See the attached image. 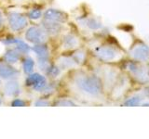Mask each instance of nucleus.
Returning a JSON list of instances; mask_svg holds the SVG:
<instances>
[{
    "label": "nucleus",
    "mask_w": 149,
    "mask_h": 139,
    "mask_svg": "<svg viewBox=\"0 0 149 139\" xmlns=\"http://www.w3.org/2000/svg\"><path fill=\"white\" fill-rule=\"evenodd\" d=\"M5 60L8 63H16L19 59V54L14 50H8L4 56Z\"/></svg>",
    "instance_id": "14"
},
{
    "label": "nucleus",
    "mask_w": 149,
    "mask_h": 139,
    "mask_svg": "<svg viewBox=\"0 0 149 139\" xmlns=\"http://www.w3.org/2000/svg\"><path fill=\"white\" fill-rule=\"evenodd\" d=\"M130 56L138 61H144L149 58V47L143 44H138L130 50Z\"/></svg>",
    "instance_id": "6"
},
{
    "label": "nucleus",
    "mask_w": 149,
    "mask_h": 139,
    "mask_svg": "<svg viewBox=\"0 0 149 139\" xmlns=\"http://www.w3.org/2000/svg\"><path fill=\"white\" fill-rule=\"evenodd\" d=\"M73 59L74 60V62L76 63H82L84 61V59H85V54H84L82 51H77L74 54L73 56Z\"/></svg>",
    "instance_id": "20"
},
{
    "label": "nucleus",
    "mask_w": 149,
    "mask_h": 139,
    "mask_svg": "<svg viewBox=\"0 0 149 139\" xmlns=\"http://www.w3.org/2000/svg\"><path fill=\"white\" fill-rule=\"evenodd\" d=\"M34 51L36 53L37 57L39 59V63H44L48 61V58H49V49L46 45H36L34 47Z\"/></svg>",
    "instance_id": "10"
},
{
    "label": "nucleus",
    "mask_w": 149,
    "mask_h": 139,
    "mask_svg": "<svg viewBox=\"0 0 149 139\" xmlns=\"http://www.w3.org/2000/svg\"><path fill=\"white\" fill-rule=\"evenodd\" d=\"M129 72L132 74V76L137 81L143 83H146L149 82V73L147 70L135 62H130L128 65Z\"/></svg>",
    "instance_id": "3"
},
{
    "label": "nucleus",
    "mask_w": 149,
    "mask_h": 139,
    "mask_svg": "<svg viewBox=\"0 0 149 139\" xmlns=\"http://www.w3.org/2000/svg\"><path fill=\"white\" fill-rule=\"evenodd\" d=\"M144 94L146 95V96H149V88H146V89L144 90Z\"/></svg>",
    "instance_id": "27"
},
{
    "label": "nucleus",
    "mask_w": 149,
    "mask_h": 139,
    "mask_svg": "<svg viewBox=\"0 0 149 139\" xmlns=\"http://www.w3.org/2000/svg\"><path fill=\"white\" fill-rule=\"evenodd\" d=\"M59 106H76V104L74 102L70 101V100H61L60 102H58Z\"/></svg>",
    "instance_id": "23"
},
{
    "label": "nucleus",
    "mask_w": 149,
    "mask_h": 139,
    "mask_svg": "<svg viewBox=\"0 0 149 139\" xmlns=\"http://www.w3.org/2000/svg\"><path fill=\"white\" fill-rule=\"evenodd\" d=\"M36 106H48L49 103L47 101H43V100H39V101H37L36 102Z\"/></svg>",
    "instance_id": "25"
},
{
    "label": "nucleus",
    "mask_w": 149,
    "mask_h": 139,
    "mask_svg": "<svg viewBox=\"0 0 149 139\" xmlns=\"http://www.w3.org/2000/svg\"><path fill=\"white\" fill-rule=\"evenodd\" d=\"M60 63H61V66L63 68H70V67H73L76 62L72 58H63L60 59Z\"/></svg>",
    "instance_id": "17"
},
{
    "label": "nucleus",
    "mask_w": 149,
    "mask_h": 139,
    "mask_svg": "<svg viewBox=\"0 0 149 139\" xmlns=\"http://www.w3.org/2000/svg\"><path fill=\"white\" fill-rule=\"evenodd\" d=\"M141 97L139 96H132V98L128 99L127 101L125 102V105L126 106H138L140 103H141Z\"/></svg>",
    "instance_id": "18"
},
{
    "label": "nucleus",
    "mask_w": 149,
    "mask_h": 139,
    "mask_svg": "<svg viewBox=\"0 0 149 139\" xmlns=\"http://www.w3.org/2000/svg\"><path fill=\"white\" fill-rule=\"evenodd\" d=\"M25 38L33 44H43L48 39L45 30L39 27H31L27 30Z\"/></svg>",
    "instance_id": "2"
},
{
    "label": "nucleus",
    "mask_w": 149,
    "mask_h": 139,
    "mask_svg": "<svg viewBox=\"0 0 149 139\" xmlns=\"http://www.w3.org/2000/svg\"><path fill=\"white\" fill-rule=\"evenodd\" d=\"M63 47L66 49H71L76 47V46L78 45V41L77 39V37H74L72 34H67L63 37Z\"/></svg>",
    "instance_id": "13"
},
{
    "label": "nucleus",
    "mask_w": 149,
    "mask_h": 139,
    "mask_svg": "<svg viewBox=\"0 0 149 139\" xmlns=\"http://www.w3.org/2000/svg\"><path fill=\"white\" fill-rule=\"evenodd\" d=\"M18 74V72L15 69L9 66L6 62L0 61V76L5 79L15 77Z\"/></svg>",
    "instance_id": "9"
},
{
    "label": "nucleus",
    "mask_w": 149,
    "mask_h": 139,
    "mask_svg": "<svg viewBox=\"0 0 149 139\" xmlns=\"http://www.w3.org/2000/svg\"><path fill=\"white\" fill-rule=\"evenodd\" d=\"M9 26L14 31H20L27 25V19L20 13L13 12L8 15Z\"/></svg>",
    "instance_id": "5"
},
{
    "label": "nucleus",
    "mask_w": 149,
    "mask_h": 139,
    "mask_svg": "<svg viewBox=\"0 0 149 139\" xmlns=\"http://www.w3.org/2000/svg\"><path fill=\"white\" fill-rule=\"evenodd\" d=\"M2 103V100H1V98H0V104H1Z\"/></svg>",
    "instance_id": "28"
},
{
    "label": "nucleus",
    "mask_w": 149,
    "mask_h": 139,
    "mask_svg": "<svg viewBox=\"0 0 149 139\" xmlns=\"http://www.w3.org/2000/svg\"><path fill=\"white\" fill-rule=\"evenodd\" d=\"M0 83H1V82H0Z\"/></svg>",
    "instance_id": "29"
},
{
    "label": "nucleus",
    "mask_w": 149,
    "mask_h": 139,
    "mask_svg": "<svg viewBox=\"0 0 149 139\" xmlns=\"http://www.w3.org/2000/svg\"><path fill=\"white\" fill-rule=\"evenodd\" d=\"M26 85L33 86L36 90H41L46 86V79L38 73L32 74L26 78Z\"/></svg>",
    "instance_id": "7"
},
{
    "label": "nucleus",
    "mask_w": 149,
    "mask_h": 139,
    "mask_svg": "<svg viewBox=\"0 0 149 139\" xmlns=\"http://www.w3.org/2000/svg\"><path fill=\"white\" fill-rule=\"evenodd\" d=\"M11 105L14 106V107H19V106H24V102H23L22 100H20V99H15L14 101L11 102Z\"/></svg>",
    "instance_id": "24"
},
{
    "label": "nucleus",
    "mask_w": 149,
    "mask_h": 139,
    "mask_svg": "<svg viewBox=\"0 0 149 139\" xmlns=\"http://www.w3.org/2000/svg\"><path fill=\"white\" fill-rule=\"evenodd\" d=\"M85 24L90 28V29L92 30H97V29H100L102 27L101 22H99L95 19H88V20L85 21Z\"/></svg>",
    "instance_id": "15"
},
{
    "label": "nucleus",
    "mask_w": 149,
    "mask_h": 139,
    "mask_svg": "<svg viewBox=\"0 0 149 139\" xmlns=\"http://www.w3.org/2000/svg\"><path fill=\"white\" fill-rule=\"evenodd\" d=\"M29 17L33 20H37L41 17V11L39 9H33V10L29 13Z\"/></svg>",
    "instance_id": "21"
},
{
    "label": "nucleus",
    "mask_w": 149,
    "mask_h": 139,
    "mask_svg": "<svg viewBox=\"0 0 149 139\" xmlns=\"http://www.w3.org/2000/svg\"><path fill=\"white\" fill-rule=\"evenodd\" d=\"M43 24H44L45 30L48 32H49V34H58V32L61 31V29H62V26H61L60 22L45 20L44 22H43Z\"/></svg>",
    "instance_id": "12"
},
{
    "label": "nucleus",
    "mask_w": 149,
    "mask_h": 139,
    "mask_svg": "<svg viewBox=\"0 0 149 139\" xmlns=\"http://www.w3.org/2000/svg\"><path fill=\"white\" fill-rule=\"evenodd\" d=\"M45 20L56 21V22H64L67 20V15L64 12L58 10V9L50 8L44 13Z\"/></svg>",
    "instance_id": "8"
},
{
    "label": "nucleus",
    "mask_w": 149,
    "mask_h": 139,
    "mask_svg": "<svg viewBox=\"0 0 149 139\" xmlns=\"http://www.w3.org/2000/svg\"><path fill=\"white\" fill-rule=\"evenodd\" d=\"M77 85L84 92L92 96H98L102 92V82L94 75L80 76L77 80Z\"/></svg>",
    "instance_id": "1"
},
{
    "label": "nucleus",
    "mask_w": 149,
    "mask_h": 139,
    "mask_svg": "<svg viewBox=\"0 0 149 139\" xmlns=\"http://www.w3.org/2000/svg\"><path fill=\"white\" fill-rule=\"evenodd\" d=\"M35 66V63H34V60H33L31 58H27L24 61H23V70L26 73H30L32 72L33 69H34Z\"/></svg>",
    "instance_id": "16"
},
{
    "label": "nucleus",
    "mask_w": 149,
    "mask_h": 139,
    "mask_svg": "<svg viewBox=\"0 0 149 139\" xmlns=\"http://www.w3.org/2000/svg\"><path fill=\"white\" fill-rule=\"evenodd\" d=\"M2 25H3V17H2L1 12H0V28L2 27Z\"/></svg>",
    "instance_id": "26"
},
{
    "label": "nucleus",
    "mask_w": 149,
    "mask_h": 139,
    "mask_svg": "<svg viewBox=\"0 0 149 139\" xmlns=\"http://www.w3.org/2000/svg\"><path fill=\"white\" fill-rule=\"evenodd\" d=\"M48 69H49L48 72H49V74H50L51 76L55 77V76H57L58 74H59V70H58V68H57V67H55V66H51V67H49Z\"/></svg>",
    "instance_id": "22"
},
{
    "label": "nucleus",
    "mask_w": 149,
    "mask_h": 139,
    "mask_svg": "<svg viewBox=\"0 0 149 139\" xmlns=\"http://www.w3.org/2000/svg\"><path fill=\"white\" fill-rule=\"evenodd\" d=\"M15 44L17 45V49L20 51V52H28L29 51V46H28L24 42L20 41V40H16Z\"/></svg>",
    "instance_id": "19"
},
{
    "label": "nucleus",
    "mask_w": 149,
    "mask_h": 139,
    "mask_svg": "<svg viewBox=\"0 0 149 139\" xmlns=\"http://www.w3.org/2000/svg\"><path fill=\"white\" fill-rule=\"evenodd\" d=\"M95 53L98 58L105 62L113 61L119 57V52L112 46H100L96 49Z\"/></svg>",
    "instance_id": "4"
},
{
    "label": "nucleus",
    "mask_w": 149,
    "mask_h": 139,
    "mask_svg": "<svg viewBox=\"0 0 149 139\" xmlns=\"http://www.w3.org/2000/svg\"><path fill=\"white\" fill-rule=\"evenodd\" d=\"M4 91L6 93V95L9 96H17L20 93V86H19V83L16 81H10L6 83V85L4 87Z\"/></svg>",
    "instance_id": "11"
}]
</instances>
